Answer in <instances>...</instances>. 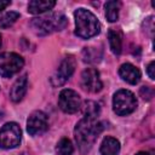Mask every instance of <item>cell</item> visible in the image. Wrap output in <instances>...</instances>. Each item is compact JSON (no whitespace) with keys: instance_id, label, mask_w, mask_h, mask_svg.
<instances>
[{"instance_id":"cell-22","label":"cell","mask_w":155,"mask_h":155,"mask_svg":"<svg viewBox=\"0 0 155 155\" xmlns=\"http://www.w3.org/2000/svg\"><path fill=\"white\" fill-rule=\"evenodd\" d=\"M154 70H155V63H154V62H150L149 65H148V68H147V73H148V75H149V78H150L151 80L155 79Z\"/></svg>"},{"instance_id":"cell-17","label":"cell","mask_w":155,"mask_h":155,"mask_svg":"<svg viewBox=\"0 0 155 155\" xmlns=\"http://www.w3.org/2000/svg\"><path fill=\"white\" fill-rule=\"evenodd\" d=\"M120 2L111 0L105 4V17L109 22H116L119 18V11H120Z\"/></svg>"},{"instance_id":"cell-19","label":"cell","mask_w":155,"mask_h":155,"mask_svg":"<svg viewBox=\"0 0 155 155\" xmlns=\"http://www.w3.org/2000/svg\"><path fill=\"white\" fill-rule=\"evenodd\" d=\"M99 111H101V108H99V105H98L96 102H93V101H87V102L85 103V107H84V116L98 117Z\"/></svg>"},{"instance_id":"cell-12","label":"cell","mask_w":155,"mask_h":155,"mask_svg":"<svg viewBox=\"0 0 155 155\" xmlns=\"http://www.w3.org/2000/svg\"><path fill=\"white\" fill-rule=\"evenodd\" d=\"M27 87H28V79H27V75H22L19 76L15 84L12 85L11 87V91H10V98L12 102L17 103V102H21L27 92Z\"/></svg>"},{"instance_id":"cell-11","label":"cell","mask_w":155,"mask_h":155,"mask_svg":"<svg viewBox=\"0 0 155 155\" xmlns=\"http://www.w3.org/2000/svg\"><path fill=\"white\" fill-rule=\"evenodd\" d=\"M119 75L120 78L131 84V85H136L139 80H140V71L138 68H136L133 64L131 63H124L120 68H119Z\"/></svg>"},{"instance_id":"cell-7","label":"cell","mask_w":155,"mask_h":155,"mask_svg":"<svg viewBox=\"0 0 155 155\" xmlns=\"http://www.w3.org/2000/svg\"><path fill=\"white\" fill-rule=\"evenodd\" d=\"M75 67H76V61L73 56L64 57L59 67L57 68V70L53 73V75L50 79L52 86L57 87V86H62L63 84H65V81L73 75Z\"/></svg>"},{"instance_id":"cell-2","label":"cell","mask_w":155,"mask_h":155,"mask_svg":"<svg viewBox=\"0 0 155 155\" xmlns=\"http://www.w3.org/2000/svg\"><path fill=\"white\" fill-rule=\"evenodd\" d=\"M75 34L81 39H90L101 31V24L97 17L86 8H78L74 12Z\"/></svg>"},{"instance_id":"cell-25","label":"cell","mask_w":155,"mask_h":155,"mask_svg":"<svg viewBox=\"0 0 155 155\" xmlns=\"http://www.w3.org/2000/svg\"><path fill=\"white\" fill-rule=\"evenodd\" d=\"M0 46H1V35H0Z\"/></svg>"},{"instance_id":"cell-5","label":"cell","mask_w":155,"mask_h":155,"mask_svg":"<svg viewBox=\"0 0 155 155\" xmlns=\"http://www.w3.org/2000/svg\"><path fill=\"white\" fill-rule=\"evenodd\" d=\"M22 139V130L16 122H7L0 130V148L12 149L19 145Z\"/></svg>"},{"instance_id":"cell-10","label":"cell","mask_w":155,"mask_h":155,"mask_svg":"<svg viewBox=\"0 0 155 155\" xmlns=\"http://www.w3.org/2000/svg\"><path fill=\"white\" fill-rule=\"evenodd\" d=\"M80 85L82 90L91 92V93H97L102 90L103 84L99 76V73L94 68H86L81 73V81Z\"/></svg>"},{"instance_id":"cell-1","label":"cell","mask_w":155,"mask_h":155,"mask_svg":"<svg viewBox=\"0 0 155 155\" xmlns=\"http://www.w3.org/2000/svg\"><path fill=\"white\" fill-rule=\"evenodd\" d=\"M102 122L98 121V117L84 116L75 126L74 136L79 150L81 154H86L91 150L97 137L102 132Z\"/></svg>"},{"instance_id":"cell-23","label":"cell","mask_w":155,"mask_h":155,"mask_svg":"<svg viewBox=\"0 0 155 155\" xmlns=\"http://www.w3.org/2000/svg\"><path fill=\"white\" fill-rule=\"evenodd\" d=\"M10 4H11L10 0H0V12L2 10H5L7 6H10Z\"/></svg>"},{"instance_id":"cell-15","label":"cell","mask_w":155,"mask_h":155,"mask_svg":"<svg viewBox=\"0 0 155 155\" xmlns=\"http://www.w3.org/2000/svg\"><path fill=\"white\" fill-rule=\"evenodd\" d=\"M108 39H109V45L111 48V52L114 54H120L122 51V36L121 33L114 28H111L108 31Z\"/></svg>"},{"instance_id":"cell-13","label":"cell","mask_w":155,"mask_h":155,"mask_svg":"<svg viewBox=\"0 0 155 155\" xmlns=\"http://www.w3.org/2000/svg\"><path fill=\"white\" fill-rule=\"evenodd\" d=\"M54 5H56L54 0H31L28 4V12L33 15H40L52 10Z\"/></svg>"},{"instance_id":"cell-4","label":"cell","mask_w":155,"mask_h":155,"mask_svg":"<svg viewBox=\"0 0 155 155\" xmlns=\"http://www.w3.org/2000/svg\"><path fill=\"white\" fill-rule=\"evenodd\" d=\"M137 108V99L134 94L128 90H119L114 93L113 97V109L120 115L125 116L133 113Z\"/></svg>"},{"instance_id":"cell-21","label":"cell","mask_w":155,"mask_h":155,"mask_svg":"<svg viewBox=\"0 0 155 155\" xmlns=\"http://www.w3.org/2000/svg\"><path fill=\"white\" fill-rule=\"evenodd\" d=\"M139 94L143 99L145 101H150L154 97V88L150 86H142L139 90Z\"/></svg>"},{"instance_id":"cell-18","label":"cell","mask_w":155,"mask_h":155,"mask_svg":"<svg viewBox=\"0 0 155 155\" xmlns=\"http://www.w3.org/2000/svg\"><path fill=\"white\" fill-rule=\"evenodd\" d=\"M74 151V147L68 138H62L56 145V153L58 155H71Z\"/></svg>"},{"instance_id":"cell-16","label":"cell","mask_w":155,"mask_h":155,"mask_svg":"<svg viewBox=\"0 0 155 155\" xmlns=\"http://www.w3.org/2000/svg\"><path fill=\"white\" fill-rule=\"evenodd\" d=\"M102 48L97 47H84L82 50V59L86 63H98L102 58Z\"/></svg>"},{"instance_id":"cell-3","label":"cell","mask_w":155,"mask_h":155,"mask_svg":"<svg viewBox=\"0 0 155 155\" xmlns=\"http://www.w3.org/2000/svg\"><path fill=\"white\" fill-rule=\"evenodd\" d=\"M68 24V19L62 13H51L44 17L34 18L30 22L31 28L38 35H47L53 31L63 30Z\"/></svg>"},{"instance_id":"cell-9","label":"cell","mask_w":155,"mask_h":155,"mask_svg":"<svg viewBox=\"0 0 155 155\" xmlns=\"http://www.w3.org/2000/svg\"><path fill=\"white\" fill-rule=\"evenodd\" d=\"M48 128L47 115L41 110L33 111L27 120V131L30 136H40Z\"/></svg>"},{"instance_id":"cell-8","label":"cell","mask_w":155,"mask_h":155,"mask_svg":"<svg viewBox=\"0 0 155 155\" xmlns=\"http://www.w3.org/2000/svg\"><path fill=\"white\" fill-rule=\"evenodd\" d=\"M59 108L67 114H74L81 108V98L78 92L70 88H64L58 97Z\"/></svg>"},{"instance_id":"cell-24","label":"cell","mask_w":155,"mask_h":155,"mask_svg":"<svg viewBox=\"0 0 155 155\" xmlns=\"http://www.w3.org/2000/svg\"><path fill=\"white\" fill-rule=\"evenodd\" d=\"M136 155H151L150 153H147V151H139V153H137Z\"/></svg>"},{"instance_id":"cell-6","label":"cell","mask_w":155,"mask_h":155,"mask_svg":"<svg viewBox=\"0 0 155 155\" xmlns=\"http://www.w3.org/2000/svg\"><path fill=\"white\" fill-rule=\"evenodd\" d=\"M24 65V59L15 52H4L0 54V75L11 78L17 74Z\"/></svg>"},{"instance_id":"cell-20","label":"cell","mask_w":155,"mask_h":155,"mask_svg":"<svg viewBox=\"0 0 155 155\" xmlns=\"http://www.w3.org/2000/svg\"><path fill=\"white\" fill-rule=\"evenodd\" d=\"M19 18V13L16 11H10L0 18V27L1 28H10L17 19Z\"/></svg>"},{"instance_id":"cell-14","label":"cell","mask_w":155,"mask_h":155,"mask_svg":"<svg viewBox=\"0 0 155 155\" xmlns=\"http://www.w3.org/2000/svg\"><path fill=\"white\" fill-rule=\"evenodd\" d=\"M120 142L114 137H105L101 144L102 155H119Z\"/></svg>"}]
</instances>
